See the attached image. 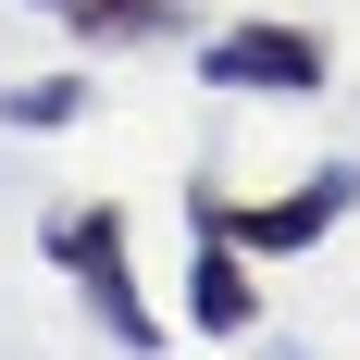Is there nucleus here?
<instances>
[{
    "label": "nucleus",
    "mask_w": 360,
    "mask_h": 360,
    "mask_svg": "<svg viewBox=\"0 0 360 360\" xmlns=\"http://www.w3.org/2000/svg\"><path fill=\"white\" fill-rule=\"evenodd\" d=\"M50 261L75 274L87 323H100V335H124V360H162V311L137 298V249H124V212H112V199L50 212Z\"/></svg>",
    "instance_id": "f257e3e1"
},
{
    "label": "nucleus",
    "mask_w": 360,
    "mask_h": 360,
    "mask_svg": "<svg viewBox=\"0 0 360 360\" xmlns=\"http://www.w3.org/2000/svg\"><path fill=\"white\" fill-rule=\"evenodd\" d=\"M186 212L224 224L249 261H286V249H323L335 224L360 212V174H348V162H323V174H298L286 199H224V186H186Z\"/></svg>",
    "instance_id": "f03ea898"
},
{
    "label": "nucleus",
    "mask_w": 360,
    "mask_h": 360,
    "mask_svg": "<svg viewBox=\"0 0 360 360\" xmlns=\"http://www.w3.org/2000/svg\"><path fill=\"white\" fill-rule=\"evenodd\" d=\"M199 75H212V87H261V100H311L335 75V50L311 25H274V13H261V25H224L212 50H199Z\"/></svg>",
    "instance_id": "7ed1b4c3"
},
{
    "label": "nucleus",
    "mask_w": 360,
    "mask_h": 360,
    "mask_svg": "<svg viewBox=\"0 0 360 360\" xmlns=\"http://www.w3.org/2000/svg\"><path fill=\"white\" fill-rule=\"evenodd\" d=\"M186 236H199V261H186V323H199V335H249V323H261L249 249H236L224 224H199V212H186Z\"/></svg>",
    "instance_id": "20e7f679"
},
{
    "label": "nucleus",
    "mask_w": 360,
    "mask_h": 360,
    "mask_svg": "<svg viewBox=\"0 0 360 360\" xmlns=\"http://www.w3.org/2000/svg\"><path fill=\"white\" fill-rule=\"evenodd\" d=\"M87 50H149V37H174L186 25V0H50Z\"/></svg>",
    "instance_id": "39448f33"
},
{
    "label": "nucleus",
    "mask_w": 360,
    "mask_h": 360,
    "mask_svg": "<svg viewBox=\"0 0 360 360\" xmlns=\"http://www.w3.org/2000/svg\"><path fill=\"white\" fill-rule=\"evenodd\" d=\"M75 112H87L75 75H50V87H0V124H75Z\"/></svg>",
    "instance_id": "423d86ee"
}]
</instances>
